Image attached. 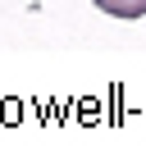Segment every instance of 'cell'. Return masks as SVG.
Segmentation results:
<instances>
[{"mask_svg": "<svg viewBox=\"0 0 146 155\" xmlns=\"http://www.w3.org/2000/svg\"><path fill=\"white\" fill-rule=\"evenodd\" d=\"M96 9H105L110 18H141L146 14V0H91Z\"/></svg>", "mask_w": 146, "mask_h": 155, "instance_id": "1", "label": "cell"}]
</instances>
